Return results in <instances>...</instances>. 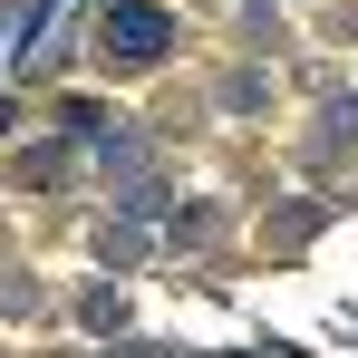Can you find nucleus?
I'll return each mask as SVG.
<instances>
[{"label":"nucleus","mask_w":358,"mask_h":358,"mask_svg":"<svg viewBox=\"0 0 358 358\" xmlns=\"http://www.w3.org/2000/svg\"><path fill=\"white\" fill-rule=\"evenodd\" d=\"M97 49L126 59V68H145V59H165V49H175V20H165L155 0H117V10L97 20Z\"/></svg>","instance_id":"obj_1"},{"label":"nucleus","mask_w":358,"mask_h":358,"mask_svg":"<svg viewBox=\"0 0 358 358\" xmlns=\"http://www.w3.org/2000/svg\"><path fill=\"white\" fill-rule=\"evenodd\" d=\"M107 358H165V349H107Z\"/></svg>","instance_id":"obj_2"}]
</instances>
